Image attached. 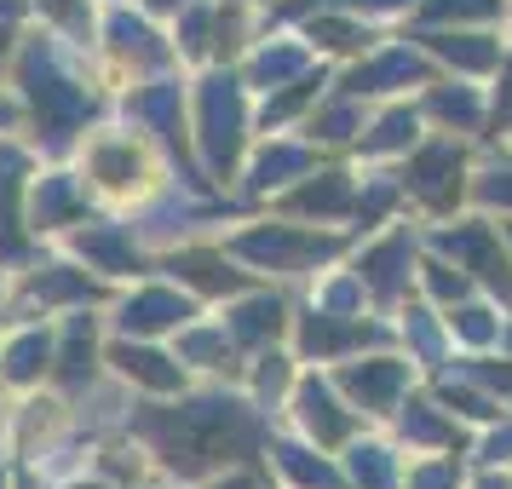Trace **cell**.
<instances>
[{
    "label": "cell",
    "instance_id": "cell-5",
    "mask_svg": "<svg viewBox=\"0 0 512 489\" xmlns=\"http://www.w3.org/2000/svg\"><path fill=\"white\" fill-rule=\"evenodd\" d=\"M202 311L208 305L196 300L190 288H179L167 271H150V277L121 282L116 294L104 300V323H110V334H127V340H173Z\"/></svg>",
    "mask_w": 512,
    "mask_h": 489
},
{
    "label": "cell",
    "instance_id": "cell-15",
    "mask_svg": "<svg viewBox=\"0 0 512 489\" xmlns=\"http://www.w3.org/2000/svg\"><path fill=\"white\" fill-rule=\"evenodd\" d=\"M0 489H18V455L0 443Z\"/></svg>",
    "mask_w": 512,
    "mask_h": 489
},
{
    "label": "cell",
    "instance_id": "cell-3",
    "mask_svg": "<svg viewBox=\"0 0 512 489\" xmlns=\"http://www.w3.org/2000/svg\"><path fill=\"white\" fill-rule=\"evenodd\" d=\"M93 58H98V70H104L110 98H121L127 87H139V81H150V75L185 70L179 52H173L167 24L144 6V0H104V6H98Z\"/></svg>",
    "mask_w": 512,
    "mask_h": 489
},
{
    "label": "cell",
    "instance_id": "cell-13",
    "mask_svg": "<svg viewBox=\"0 0 512 489\" xmlns=\"http://www.w3.org/2000/svg\"><path fill=\"white\" fill-rule=\"evenodd\" d=\"M6 133H24V104H18L12 87H0V139Z\"/></svg>",
    "mask_w": 512,
    "mask_h": 489
},
{
    "label": "cell",
    "instance_id": "cell-1",
    "mask_svg": "<svg viewBox=\"0 0 512 489\" xmlns=\"http://www.w3.org/2000/svg\"><path fill=\"white\" fill-rule=\"evenodd\" d=\"M18 104H24V139L41 150V156H70L81 133L93 127L98 116L116 110V98L104 87V70H98L93 52L58 41L47 29H29L24 58L6 81Z\"/></svg>",
    "mask_w": 512,
    "mask_h": 489
},
{
    "label": "cell",
    "instance_id": "cell-14",
    "mask_svg": "<svg viewBox=\"0 0 512 489\" xmlns=\"http://www.w3.org/2000/svg\"><path fill=\"white\" fill-rule=\"evenodd\" d=\"M18 489H64V484L47 478V472H35V466H18Z\"/></svg>",
    "mask_w": 512,
    "mask_h": 489
},
{
    "label": "cell",
    "instance_id": "cell-16",
    "mask_svg": "<svg viewBox=\"0 0 512 489\" xmlns=\"http://www.w3.org/2000/svg\"><path fill=\"white\" fill-rule=\"evenodd\" d=\"M0 323H6V271H0Z\"/></svg>",
    "mask_w": 512,
    "mask_h": 489
},
{
    "label": "cell",
    "instance_id": "cell-11",
    "mask_svg": "<svg viewBox=\"0 0 512 489\" xmlns=\"http://www.w3.org/2000/svg\"><path fill=\"white\" fill-rule=\"evenodd\" d=\"M52 346H58V323H47V317H6L0 323V380H6V392L52 386Z\"/></svg>",
    "mask_w": 512,
    "mask_h": 489
},
{
    "label": "cell",
    "instance_id": "cell-12",
    "mask_svg": "<svg viewBox=\"0 0 512 489\" xmlns=\"http://www.w3.org/2000/svg\"><path fill=\"white\" fill-rule=\"evenodd\" d=\"M29 0H0V87L12 81L18 58H24V41H29Z\"/></svg>",
    "mask_w": 512,
    "mask_h": 489
},
{
    "label": "cell",
    "instance_id": "cell-8",
    "mask_svg": "<svg viewBox=\"0 0 512 489\" xmlns=\"http://www.w3.org/2000/svg\"><path fill=\"white\" fill-rule=\"evenodd\" d=\"M93 213H98V196L87 190L81 167L70 156H41L35 179H29V231L41 236V248H58Z\"/></svg>",
    "mask_w": 512,
    "mask_h": 489
},
{
    "label": "cell",
    "instance_id": "cell-10",
    "mask_svg": "<svg viewBox=\"0 0 512 489\" xmlns=\"http://www.w3.org/2000/svg\"><path fill=\"white\" fill-rule=\"evenodd\" d=\"M104 346H110L104 305L58 317V346H52V392H64L70 403H75L81 392H93L98 380L110 374V363H104Z\"/></svg>",
    "mask_w": 512,
    "mask_h": 489
},
{
    "label": "cell",
    "instance_id": "cell-17",
    "mask_svg": "<svg viewBox=\"0 0 512 489\" xmlns=\"http://www.w3.org/2000/svg\"><path fill=\"white\" fill-rule=\"evenodd\" d=\"M0 397H6V380H0Z\"/></svg>",
    "mask_w": 512,
    "mask_h": 489
},
{
    "label": "cell",
    "instance_id": "cell-4",
    "mask_svg": "<svg viewBox=\"0 0 512 489\" xmlns=\"http://www.w3.org/2000/svg\"><path fill=\"white\" fill-rule=\"evenodd\" d=\"M116 294L110 282H98L81 259H70L64 248H41L24 271L6 277V317H70V311H93Z\"/></svg>",
    "mask_w": 512,
    "mask_h": 489
},
{
    "label": "cell",
    "instance_id": "cell-6",
    "mask_svg": "<svg viewBox=\"0 0 512 489\" xmlns=\"http://www.w3.org/2000/svg\"><path fill=\"white\" fill-rule=\"evenodd\" d=\"M58 248H64L70 259H81V265H87L98 282H110V288H121V282L150 277V271H156V254L144 248L139 225H133L127 213H110V208H98L87 225H75Z\"/></svg>",
    "mask_w": 512,
    "mask_h": 489
},
{
    "label": "cell",
    "instance_id": "cell-7",
    "mask_svg": "<svg viewBox=\"0 0 512 489\" xmlns=\"http://www.w3.org/2000/svg\"><path fill=\"white\" fill-rule=\"evenodd\" d=\"M41 167V150L24 133L0 139V271H24L41 254V236L29 231V179Z\"/></svg>",
    "mask_w": 512,
    "mask_h": 489
},
{
    "label": "cell",
    "instance_id": "cell-9",
    "mask_svg": "<svg viewBox=\"0 0 512 489\" xmlns=\"http://www.w3.org/2000/svg\"><path fill=\"white\" fill-rule=\"evenodd\" d=\"M104 363H110V380H121L139 403H156V397H179L196 386V374L179 363V351L167 340H127V334H110L104 346Z\"/></svg>",
    "mask_w": 512,
    "mask_h": 489
},
{
    "label": "cell",
    "instance_id": "cell-2",
    "mask_svg": "<svg viewBox=\"0 0 512 489\" xmlns=\"http://www.w3.org/2000/svg\"><path fill=\"white\" fill-rule=\"evenodd\" d=\"M70 162L81 167V179L98 196V208H110V213H139L167 179H179L173 162L162 156V144L150 139L144 127H133L121 110L98 116L81 133V144L70 150Z\"/></svg>",
    "mask_w": 512,
    "mask_h": 489
}]
</instances>
